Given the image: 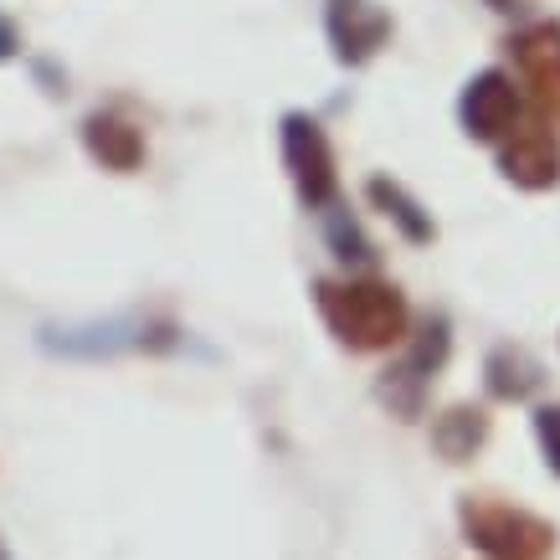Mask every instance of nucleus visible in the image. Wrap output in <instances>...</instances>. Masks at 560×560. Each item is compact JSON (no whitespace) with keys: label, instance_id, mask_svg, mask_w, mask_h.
Listing matches in <instances>:
<instances>
[{"label":"nucleus","instance_id":"f257e3e1","mask_svg":"<svg viewBox=\"0 0 560 560\" xmlns=\"http://www.w3.org/2000/svg\"><path fill=\"white\" fill-rule=\"evenodd\" d=\"M319 314L329 324V335L345 345V350H396L411 329V308L407 299L390 289V283H375V278H350V283H319Z\"/></svg>","mask_w":560,"mask_h":560},{"label":"nucleus","instance_id":"f03ea898","mask_svg":"<svg viewBox=\"0 0 560 560\" xmlns=\"http://www.w3.org/2000/svg\"><path fill=\"white\" fill-rule=\"evenodd\" d=\"M463 529L489 560H550L556 550V525H545L540 514L520 510V504L489 499V493L463 504Z\"/></svg>","mask_w":560,"mask_h":560},{"label":"nucleus","instance_id":"7ed1b4c3","mask_svg":"<svg viewBox=\"0 0 560 560\" xmlns=\"http://www.w3.org/2000/svg\"><path fill=\"white\" fill-rule=\"evenodd\" d=\"M283 165L293 175V190H299V201L304 206H335L340 196V171H335V150H329V139L324 129L308 114H289L283 119Z\"/></svg>","mask_w":560,"mask_h":560},{"label":"nucleus","instance_id":"20e7f679","mask_svg":"<svg viewBox=\"0 0 560 560\" xmlns=\"http://www.w3.org/2000/svg\"><path fill=\"white\" fill-rule=\"evenodd\" d=\"M463 129L474 139H483V144H504V139L520 129V88H514L510 72H478L474 83L463 88Z\"/></svg>","mask_w":560,"mask_h":560},{"label":"nucleus","instance_id":"39448f33","mask_svg":"<svg viewBox=\"0 0 560 560\" xmlns=\"http://www.w3.org/2000/svg\"><path fill=\"white\" fill-rule=\"evenodd\" d=\"M499 171L520 190H550L560 186V139L545 119L520 124L504 144H499Z\"/></svg>","mask_w":560,"mask_h":560},{"label":"nucleus","instance_id":"423d86ee","mask_svg":"<svg viewBox=\"0 0 560 560\" xmlns=\"http://www.w3.org/2000/svg\"><path fill=\"white\" fill-rule=\"evenodd\" d=\"M324 26H329V47H335L345 68H365L390 42V16L375 0H329Z\"/></svg>","mask_w":560,"mask_h":560},{"label":"nucleus","instance_id":"0eeeda50","mask_svg":"<svg viewBox=\"0 0 560 560\" xmlns=\"http://www.w3.org/2000/svg\"><path fill=\"white\" fill-rule=\"evenodd\" d=\"M514 68L540 108H560V21H535L510 42Z\"/></svg>","mask_w":560,"mask_h":560},{"label":"nucleus","instance_id":"6e6552de","mask_svg":"<svg viewBox=\"0 0 560 560\" xmlns=\"http://www.w3.org/2000/svg\"><path fill=\"white\" fill-rule=\"evenodd\" d=\"M442 355H447V324H432L422 340H417V350H411L396 371H386L390 381L381 390H386V401L390 407H401V411H417V401H422V386H427V375L442 365Z\"/></svg>","mask_w":560,"mask_h":560},{"label":"nucleus","instance_id":"1a4fd4ad","mask_svg":"<svg viewBox=\"0 0 560 560\" xmlns=\"http://www.w3.org/2000/svg\"><path fill=\"white\" fill-rule=\"evenodd\" d=\"M83 144L103 171L129 175L144 165V135H139L135 124H124L119 114H93V119L83 124Z\"/></svg>","mask_w":560,"mask_h":560},{"label":"nucleus","instance_id":"9d476101","mask_svg":"<svg viewBox=\"0 0 560 560\" xmlns=\"http://www.w3.org/2000/svg\"><path fill=\"white\" fill-rule=\"evenodd\" d=\"M483 438H489V417L478 407H453L442 411L438 427H432V442H438V453L447 463H463L474 458L478 447H483Z\"/></svg>","mask_w":560,"mask_h":560},{"label":"nucleus","instance_id":"9b49d317","mask_svg":"<svg viewBox=\"0 0 560 560\" xmlns=\"http://www.w3.org/2000/svg\"><path fill=\"white\" fill-rule=\"evenodd\" d=\"M535 386H540V365H535L525 350L504 345V350H493L489 355V390L493 396H504V401H525Z\"/></svg>","mask_w":560,"mask_h":560},{"label":"nucleus","instance_id":"f8f14e48","mask_svg":"<svg viewBox=\"0 0 560 560\" xmlns=\"http://www.w3.org/2000/svg\"><path fill=\"white\" fill-rule=\"evenodd\" d=\"M371 196H375L381 206H386V217H396L401 226H407V237H411V242H427V237H432V221L422 217V206L411 201V196H407L401 186H390V180H371Z\"/></svg>","mask_w":560,"mask_h":560},{"label":"nucleus","instance_id":"ddd939ff","mask_svg":"<svg viewBox=\"0 0 560 560\" xmlns=\"http://www.w3.org/2000/svg\"><path fill=\"white\" fill-rule=\"evenodd\" d=\"M535 438H540V447H545L550 474H560V407H540V411H535Z\"/></svg>","mask_w":560,"mask_h":560},{"label":"nucleus","instance_id":"4468645a","mask_svg":"<svg viewBox=\"0 0 560 560\" xmlns=\"http://www.w3.org/2000/svg\"><path fill=\"white\" fill-rule=\"evenodd\" d=\"M16 47H21V32L0 16V62H11V57H16Z\"/></svg>","mask_w":560,"mask_h":560}]
</instances>
